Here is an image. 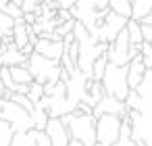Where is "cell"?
<instances>
[{
	"label": "cell",
	"mask_w": 152,
	"mask_h": 146,
	"mask_svg": "<svg viewBox=\"0 0 152 146\" xmlns=\"http://www.w3.org/2000/svg\"><path fill=\"white\" fill-rule=\"evenodd\" d=\"M34 52H40L48 59H54V61H61L63 52H65V38L63 40H56V38H40L36 42V50Z\"/></svg>",
	"instance_id": "obj_13"
},
{
	"label": "cell",
	"mask_w": 152,
	"mask_h": 146,
	"mask_svg": "<svg viewBox=\"0 0 152 146\" xmlns=\"http://www.w3.org/2000/svg\"><path fill=\"white\" fill-rule=\"evenodd\" d=\"M127 21H129V17H125V15H121V13H117V11H108V15L104 17V21H102V25L98 27V32L94 34L98 40H102V42H113L123 29H125V25H127Z\"/></svg>",
	"instance_id": "obj_9"
},
{
	"label": "cell",
	"mask_w": 152,
	"mask_h": 146,
	"mask_svg": "<svg viewBox=\"0 0 152 146\" xmlns=\"http://www.w3.org/2000/svg\"><path fill=\"white\" fill-rule=\"evenodd\" d=\"M23 19H25V23L34 25V23H36V19H38V15H36V13H23Z\"/></svg>",
	"instance_id": "obj_29"
},
{
	"label": "cell",
	"mask_w": 152,
	"mask_h": 146,
	"mask_svg": "<svg viewBox=\"0 0 152 146\" xmlns=\"http://www.w3.org/2000/svg\"><path fill=\"white\" fill-rule=\"evenodd\" d=\"M106 56H108V63H115V65H129V61H131V40H129L127 29H123L113 42H108Z\"/></svg>",
	"instance_id": "obj_10"
},
{
	"label": "cell",
	"mask_w": 152,
	"mask_h": 146,
	"mask_svg": "<svg viewBox=\"0 0 152 146\" xmlns=\"http://www.w3.org/2000/svg\"><path fill=\"white\" fill-rule=\"evenodd\" d=\"M142 61L146 69H152V42H142Z\"/></svg>",
	"instance_id": "obj_24"
},
{
	"label": "cell",
	"mask_w": 152,
	"mask_h": 146,
	"mask_svg": "<svg viewBox=\"0 0 152 146\" xmlns=\"http://www.w3.org/2000/svg\"><path fill=\"white\" fill-rule=\"evenodd\" d=\"M4 90H7V86H4L2 79H0V98H4Z\"/></svg>",
	"instance_id": "obj_31"
},
{
	"label": "cell",
	"mask_w": 152,
	"mask_h": 146,
	"mask_svg": "<svg viewBox=\"0 0 152 146\" xmlns=\"http://www.w3.org/2000/svg\"><path fill=\"white\" fill-rule=\"evenodd\" d=\"M63 121L69 127L71 138H77L83 146H96V117L92 113H67L63 115Z\"/></svg>",
	"instance_id": "obj_3"
},
{
	"label": "cell",
	"mask_w": 152,
	"mask_h": 146,
	"mask_svg": "<svg viewBox=\"0 0 152 146\" xmlns=\"http://www.w3.org/2000/svg\"><path fill=\"white\" fill-rule=\"evenodd\" d=\"M13 29H15V17L7 15L4 11H0V40L13 36Z\"/></svg>",
	"instance_id": "obj_19"
},
{
	"label": "cell",
	"mask_w": 152,
	"mask_h": 146,
	"mask_svg": "<svg viewBox=\"0 0 152 146\" xmlns=\"http://www.w3.org/2000/svg\"><path fill=\"white\" fill-rule=\"evenodd\" d=\"M11 146H31L27 131H15V136L11 140Z\"/></svg>",
	"instance_id": "obj_25"
},
{
	"label": "cell",
	"mask_w": 152,
	"mask_h": 146,
	"mask_svg": "<svg viewBox=\"0 0 152 146\" xmlns=\"http://www.w3.org/2000/svg\"><path fill=\"white\" fill-rule=\"evenodd\" d=\"M123 127V117L119 115H100L96 117V146H113Z\"/></svg>",
	"instance_id": "obj_6"
},
{
	"label": "cell",
	"mask_w": 152,
	"mask_h": 146,
	"mask_svg": "<svg viewBox=\"0 0 152 146\" xmlns=\"http://www.w3.org/2000/svg\"><path fill=\"white\" fill-rule=\"evenodd\" d=\"M142 23V36H144V42H152V23L148 21H140Z\"/></svg>",
	"instance_id": "obj_27"
},
{
	"label": "cell",
	"mask_w": 152,
	"mask_h": 146,
	"mask_svg": "<svg viewBox=\"0 0 152 146\" xmlns=\"http://www.w3.org/2000/svg\"><path fill=\"white\" fill-rule=\"evenodd\" d=\"M0 117L7 119V121L13 125L15 131H29V129L34 127L31 113H29L25 106H21L19 102H15V100H7V102H4L2 111H0Z\"/></svg>",
	"instance_id": "obj_8"
},
{
	"label": "cell",
	"mask_w": 152,
	"mask_h": 146,
	"mask_svg": "<svg viewBox=\"0 0 152 146\" xmlns=\"http://www.w3.org/2000/svg\"><path fill=\"white\" fill-rule=\"evenodd\" d=\"M106 67H108V56H106V54L98 56V59H96V63H94V67H92V79H98V81H102Z\"/></svg>",
	"instance_id": "obj_21"
},
{
	"label": "cell",
	"mask_w": 152,
	"mask_h": 146,
	"mask_svg": "<svg viewBox=\"0 0 152 146\" xmlns=\"http://www.w3.org/2000/svg\"><path fill=\"white\" fill-rule=\"evenodd\" d=\"M73 36L79 44V59H77V67L92 79V67L96 63L98 56L106 54V48H108V42H102L98 40L81 21L75 19V27H73Z\"/></svg>",
	"instance_id": "obj_1"
},
{
	"label": "cell",
	"mask_w": 152,
	"mask_h": 146,
	"mask_svg": "<svg viewBox=\"0 0 152 146\" xmlns=\"http://www.w3.org/2000/svg\"><path fill=\"white\" fill-rule=\"evenodd\" d=\"M27 96L34 100V104L40 102V100L46 96V92H44V84H40V81H31V84H29V92H27Z\"/></svg>",
	"instance_id": "obj_22"
},
{
	"label": "cell",
	"mask_w": 152,
	"mask_h": 146,
	"mask_svg": "<svg viewBox=\"0 0 152 146\" xmlns=\"http://www.w3.org/2000/svg\"><path fill=\"white\" fill-rule=\"evenodd\" d=\"M44 2H52V0H44Z\"/></svg>",
	"instance_id": "obj_33"
},
{
	"label": "cell",
	"mask_w": 152,
	"mask_h": 146,
	"mask_svg": "<svg viewBox=\"0 0 152 146\" xmlns=\"http://www.w3.org/2000/svg\"><path fill=\"white\" fill-rule=\"evenodd\" d=\"M146 71H148V69H146V65H144V61H142V54H137V56H133V59L129 61L127 79H129V88H131V90H135V88L142 84Z\"/></svg>",
	"instance_id": "obj_14"
},
{
	"label": "cell",
	"mask_w": 152,
	"mask_h": 146,
	"mask_svg": "<svg viewBox=\"0 0 152 146\" xmlns=\"http://www.w3.org/2000/svg\"><path fill=\"white\" fill-rule=\"evenodd\" d=\"M100 115H119V117H127V104L125 100H119L110 94H106L104 98H100L94 106V117Z\"/></svg>",
	"instance_id": "obj_11"
},
{
	"label": "cell",
	"mask_w": 152,
	"mask_h": 146,
	"mask_svg": "<svg viewBox=\"0 0 152 146\" xmlns=\"http://www.w3.org/2000/svg\"><path fill=\"white\" fill-rule=\"evenodd\" d=\"M42 2H44V0H23V2H21V9H23V13H36Z\"/></svg>",
	"instance_id": "obj_26"
},
{
	"label": "cell",
	"mask_w": 152,
	"mask_h": 146,
	"mask_svg": "<svg viewBox=\"0 0 152 146\" xmlns=\"http://www.w3.org/2000/svg\"><path fill=\"white\" fill-rule=\"evenodd\" d=\"M67 146H83V144H81V142H79V140H77V138H71V140H69V144H67Z\"/></svg>",
	"instance_id": "obj_30"
},
{
	"label": "cell",
	"mask_w": 152,
	"mask_h": 146,
	"mask_svg": "<svg viewBox=\"0 0 152 146\" xmlns=\"http://www.w3.org/2000/svg\"><path fill=\"white\" fill-rule=\"evenodd\" d=\"M110 9H113L110 0H77L71 13H73V19L81 21L92 34H96Z\"/></svg>",
	"instance_id": "obj_2"
},
{
	"label": "cell",
	"mask_w": 152,
	"mask_h": 146,
	"mask_svg": "<svg viewBox=\"0 0 152 146\" xmlns=\"http://www.w3.org/2000/svg\"><path fill=\"white\" fill-rule=\"evenodd\" d=\"M127 73H129V65H115V63H108L106 71H104V77H102V84H104V90L106 94L119 98V100H125L127 94H129V79H127Z\"/></svg>",
	"instance_id": "obj_5"
},
{
	"label": "cell",
	"mask_w": 152,
	"mask_h": 146,
	"mask_svg": "<svg viewBox=\"0 0 152 146\" xmlns=\"http://www.w3.org/2000/svg\"><path fill=\"white\" fill-rule=\"evenodd\" d=\"M13 136H15L13 125H11L7 119H2V117H0V146H11Z\"/></svg>",
	"instance_id": "obj_20"
},
{
	"label": "cell",
	"mask_w": 152,
	"mask_h": 146,
	"mask_svg": "<svg viewBox=\"0 0 152 146\" xmlns=\"http://www.w3.org/2000/svg\"><path fill=\"white\" fill-rule=\"evenodd\" d=\"M125 29H127V34H129L131 44H142V42H144V36H142V23H140V19L129 17V21H127Z\"/></svg>",
	"instance_id": "obj_16"
},
{
	"label": "cell",
	"mask_w": 152,
	"mask_h": 146,
	"mask_svg": "<svg viewBox=\"0 0 152 146\" xmlns=\"http://www.w3.org/2000/svg\"><path fill=\"white\" fill-rule=\"evenodd\" d=\"M110 7H113V11H117L125 17H131V9H133L131 0H110Z\"/></svg>",
	"instance_id": "obj_23"
},
{
	"label": "cell",
	"mask_w": 152,
	"mask_h": 146,
	"mask_svg": "<svg viewBox=\"0 0 152 146\" xmlns=\"http://www.w3.org/2000/svg\"><path fill=\"white\" fill-rule=\"evenodd\" d=\"M48 119H50L48 111H46L44 106L36 104V106H34V111H31V121H34V127H36V129H46Z\"/></svg>",
	"instance_id": "obj_17"
},
{
	"label": "cell",
	"mask_w": 152,
	"mask_h": 146,
	"mask_svg": "<svg viewBox=\"0 0 152 146\" xmlns=\"http://www.w3.org/2000/svg\"><path fill=\"white\" fill-rule=\"evenodd\" d=\"M129 125H131V138L137 142V146H152V113L142 111H127Z\"/></svg>",
	"instance_id": "obj_7"
},
{
	"label": "cell",
	"mask_w": 152,
	"mask_h": 146,
	"mask_svg": "<svg viewBox=\"0 0 152 146\" xmlns=\"http://www.w3.org/2000/svg\"><path fill=\"white\" fill-rule=\"evenodd\" d=\"M46 134L50 136L52 146H67L69 140H71L69 127L63 121V117H50L48 119V125H46Z\"/></svg>",
	"instance_id": "obj_12"
},
{
	"label": "cell",
	"mask_w": 152,
	"mask_h": 146,
	"mask_svg": "<svg viewBox=\"0 0 152 146\" xmlns=\"http://www.w3.org/2000/svg\"><path fill=\"white\" fill-rule=\"evenodd\" d=\"M13 2H15V4H19V7H21V2H23V0H13Z\"/></svg>",
	"instance_id": "obj_32"
},
{
	"label": "cell",
	"mask_w": 152,
	"mask_h": 146,
	"mask_svg": "<svg viewBox=\"0 0 152 146\" xmlns=\"http://www.w3.org/2000/svg\"><path fill=\"white\" fill-rule=\"evenodd\" d=\"M58 2V9H73L77 0H56Z\"/></svg>",
	"instance_id": "obj_28"
},
{
	"label": "cell",
	"mask_w": 152,
	"mask_h": 146,
	"mask_svg": "<svg viewBox=\"0 0 152 146\" xmlns=\"http://www.w3.org/2000/svg\"><path fill=\"white\" fill-rule=\"evenodd\" d=\"M27 136H29L31 146H52V140H50V136L46 134V129H36V127H31V129L27 131Z\"/></svg>",
	"instance_id": "obj_18"
},
{
	"label": "cell",
	"mask_w": 152,
	"mask_h": 146,
	"mask_svg": "<svg viewBox=\"0 0 152 146\" xmlns=\"http://www.w3.org/2000/svg\"><path fill=\"white\" fill-rule=\"evenodd\" d=\"M11 75H13L15 84H31V81H36L34 73L29 71L27 65H15V67H11Z\"/></svg>",
	"instance_id": "obj_15"
},
{
	"label": "cell",
	"mask_w": 152,
	"mask_h": 146,
	"mask_svg": "<svg viewBox=\"0 0 152 146\" xmlns=\"http://www.w3.org/2000/svg\"><path fill=\"white\" fill-rule=\"evenodd\" d=\"M29 71L34 73V79L44 84V86H54L56 81H61V61H54V59H48L40 52H34L29 56V63H27Z\"/></svg>",
	"instance_id": "obj_4"
}]
</instances>
